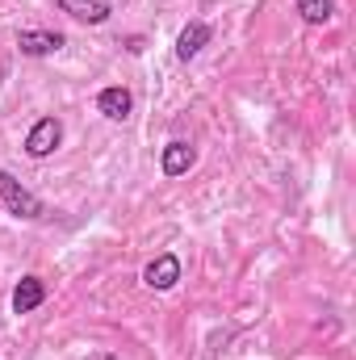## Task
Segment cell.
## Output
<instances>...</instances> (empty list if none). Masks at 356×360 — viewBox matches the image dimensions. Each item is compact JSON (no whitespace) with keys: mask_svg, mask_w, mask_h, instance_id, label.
<instances>
[{"mask_svg":"<svg viewBox=\"0 0 356 360\" xmlns=\"http://www.w3.org/2000/svg\"><path fill=\"white\" fill-rule=\"evenodd\" d=\"M0 201H4V210H8L13 218H21V222H38V218H46V205H42L21 180L13 176V172H4V168H0Z\"/></svg>","mask_w":356,"mask_h":360,"instance_id":"6da1fadb","label":"cell"},{"mask_svg":"<svg viewBox=\"0 0 356 360\" xmlns=\"http://www.w3.org/2000/svg\"><path fill=\"white\" fill-rule=\"evenodd\" d=\"M59 143H63V122L59 117H38L30 126V134H25V155L30 160H46V155L59 151Z\"/></svg>","mask_w":356,"mask_h":360,"instance_id":"7a4b0ae2","label":"cell"},{"mask_svg":"<svg viewBox=\"0 0 356 360\" xmlns=\"http://www.w3.org/2000/svg\"><path fill=\"white\" fill-rule=\"evenodd\" d=\"M177 281H180V256H177V252H160V256L143 269V285H147V289H155V293L177 289Z\"/></svg>","mask_w":356,"mask_h":360,"instance_id":"3957f363","label":"cell"},{"mask_svg":"<svg viewBox=\"0 0 356 360\" xmlns=\"http://www.w3.org/2000/svg\"><path fill=\"white\" fill-rule=\"evenodd\" d=\"M63 46H68V38L59 30H21L17 34V51L30 55V59H46V55H55Z\"/></svg>","mask_w":356,"mask_h":360,"instance_id":"277c9868","label":"cell"},{"mask_svg":"<svg viewBox=\"0 0 356 360\" xmlns=\"http://www.w3.org/2000/svg\"><path fill=\"white\" fill-rule=\"evenodd\" d=\"M42 302H46V281L34 276V272H25L17 281V289H13V314H34Z\"/></svg>","mask_w":356,"mask_h":360,"instance_id":"5b68a950","label":"cell"},{"mask_svg":"<svg viewBox=\"0 0 356 360\" xmlns=\"http://www.w3.org/2000/svg\"><path fill=\"white\" fill-rule=\"evenodd\" d=\"M210 38H214V30H210L205 21H189V25L180 30V38H177V59L180 63H193V59L210 46Z\"/></svg>","mask_w":356,"mask_h":360,"instance_id":"8992f818","label":"cell"},{"mask_svg":"<svg viewBox=\"0 0 356 360\" xmlns=\"http://www.w3.org/2000/svg\"><path fill=\"white\" fill-rule=\"evenodd\" d=\"M96 109H101L109 122H126V117L134 113V96H130V89H122V84H109V89L96 92Z\"/></svg>","mask_w":356,"mask_h":360,"instance_id":"52a82bcc","label":"cell"},{"mask_svg":"<svg viewBox=\"0 0 356 360\" xmlns=\"http://www.w3.org/2000/svg\"><path fill=\"white\" fill-rule=\"evenodd\" d=\"M193 160H197V151H193V143H184V139H172V143L160 151L164 176H184V172L193 168Z\"/></svg>","mask_w":356,"mask_h":360,"instance_id":"ba28073f","label":"cell"},{"mask_svg":"<svg viewBox=\"0 0 356 360\" xmlns=\"http://www.w3.org/2000/svg\"><path fill=\"white\" fill-rule=\"evenodd\" d=\"M68 17H76V21H84V25H105L109 21V4L105 0H55Z\"/></svg>","mask_w":356,"mask_h":360,"instance_id":"9c48e42d","label":"cell"},{"mask_svg":"<svg viewBox=\"0 0 356 360\" xmlns=\"http://www.w3.org/2000/svg\"><path fill=\"white\" fill-rule=\"evenodd\" d=\"M298 13H302L306 25H327L331 13H336V4L331 0H298Z\"/></svg>","mask_w":356,"mask_h":360,"instance_id":"30bf717a","label":"cell"},{"mask_svg":"<svg viewBox=\"0 0 356 360\" xmlns=\"http://www.w3.org/2000/svg\"><path fill=\"white\" fill-rule=\"evenodd\" d=\"M101 360H117V356H113V352H109V356H101Z\"/></svg>","mask_w":356,"mask_h":360,"instance_id":"8fae6325","label":"cell"}]
</instances>
